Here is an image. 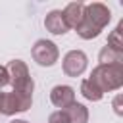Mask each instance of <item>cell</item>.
Wrapping results in <instances>:
<instances>
[{"instance_id":"6","label":"cell","mask_w":123,"mask_h":123,"mask_svg":"<svg viewBox=\"0 0 123 123\" xmlns=\"http://www.w3.org/2000/svg\"><path fill=\"white\" fill-rule=\"evenodd\" d=\"M86 62L88 60H86V54L85 52H81V50H69L63 56V63H62L63 73L67 77H79V75L85 73Z\"/></svg>"},{"instance_id":"15","label":"cell","mask_w":123,"mask_h":123,"mask_svg":"<svg viewBox=\"0 0 123 123\" xmlns=\"http://www.w3.org/2000/svg\"><path fill=\"white\" fill-rule=\"evenodd\" d=\"M6 85H10V73L6 65H0V88H4Z\"/></svg>"},{"instance_id":"12","label":"cell","mask_w":123,"mask_h":123,"mask_svg":"<svg viewBox=\"0 0 123 123\" xmlns=\"http://www.w3.org/2000/svg\"><path fill=\"white\" fill-rule=\"evenodd\" d=\"M106 46H110V48H113V50H117V52H123V19H121V21L117 23V27L110 33Z\"/></svg>"},{"instance_id":"2","label":"cell","mask_w":123,"mask_h":123,"mask_svg":"<svg viewBox=\"0 0 123 123\" xmlns=\"http://www.w3.org/2000/svg\"><path fill=\"white\" fill-rule=\"evenodd\" d=\"M88 81L104 94L123 86V65H96Z\"/></svg>"},{"instance_id":"5","label":"cell","mask_w":123,"mask_h":123,"mask_svg":"<svg viewBox=\"0 0 123 123\" xmlns=\"http://www.w3.org/2000/svg\"><path fill=\"white\" fill-rule=\"evenodd\" d=\"M31 56H33V60H35L38 65L50 67V65H54V63L58 62L60 50H58V46H56L52 40L40 38V40H37L35 46L31 48Z\"/></svg>"},{"instance_id":"11","label":"cell","mask_w":123,"mask_h":123,"mask_svg":"<svg viewBox=\"0 0 123 123\" xmlns=\"http://www.w3.org/2000/svg\"><path fill=\"white\" fill-rule=\"evenodd\" d=\"M98 62H100V65H123V52L104 46L98 54Z\"/></svg>"},{"instance_id":"3","label":"cell","mask_w":123,"mask_h":123,"mask_svg":"<svg viewBox=\"0 0 123 123\" xmlns=\"http://www.w3.org/2000/svg\"><path fill=\"white\" fill-rule=\"evenodd\" d=\"M8 73H10V85L13 86L15 92H27V94H33V88H35V81L29 73V67L25 62L21 60H12L8 65H6Z\"/></svg>"},{"instance_id":"13","label":"cell","mask_w":123,"mask_h":123,"mask_svg":"<svg viewBox=\"0 0 123 123\" xmlns=\"http://www.w3.org/2000/svg\"><path fill=\"white\" fill-rule=\"evenodd\" d=\"M81 94H83L86 100H90V102H98V100H102V96H104L88 79L81 81Z\"/></svg>"},{"instance_id":"7","label":"cell","mask_w":123,"mask_h":123,"mask_svg":"<svg viewBox=\"0 0 123 123\" xmlns=\"http://www.w3.org/2000/svg\"><path fill=\"white\" fill-rule=\"evenodd\" d=\"M50 102L56 108L63 110V108H67V106H71L75 102V90L69 85H56L50 90Z\"/></svg>"},{"instance_id":"8","label":"cell","mask_w":123,"mask_h":123,"mask_svg":"<svg viewBox=\"0 0 123 123\" xmlns=\"http://www.w3.org/2000/svg\"><path fill=\"white\" fill-rule=\"evenodd\" d=\"M83 13H85V4L83 2H69L62 10V17H63L67 29H77V25L83 19Z\"/></svg>"},{"instance_id":"14","label":"cell","mask_w":123,"mask_h":123,"mask_svg":"<svg viewBox=\"0 0 123 123\" xmlns=\"http://www.w3.org/2000/svg\"><path fill=\"white\" fill-rule=\"evenodd\" d=\"M48 123H69V119H67V115H65V111H63V110H58V111L50 113Z\"/></svg>"},{"instance_id":"10","label":"cell","mask_w":123,"mask_h":123,"mask_svg":"<svg viewBox=\"0 0 123 123\" xmlns=\"http://www.w3.org/2000/svg\"><path fill=\"white\" fill-rule=\"evenodd\" d=\"M63 111H65L69 123H86V121H88V110H86V106H83V104L73 102L71 106L63 108Z\"/></svg>"},{"instance_id":"1","label":"cell","mask_w":123,"mask_h":123,"mask_svg":"<svg viewBox=\"0 0 123 123\" xmlns=\"http://www.w3.org/2000/svg\"><path fill=\"white\" fill-rule=\"evenodd\" d=\"M111 19V12L106 4L102 2H92V4H86L85 6V13H83V19L81 23L77 25V35L85 40H90V38H96L102 29L110 23Z\"/></svg>"},{"instance_id":"16","label":"cell","mask_w":123,"mask_h":123,"mask_svg":"<svg viewBox=\"0 0 123 123\" xmlns=\"http://www.w3.org/2000/svg\"><path fill=\"white\" fill-rule=\"evenodd\" d=\"M113 108H115V113H117V115H121V113H123V110H121V94L113 100Z\"/></svg>"},{"instance_id":"4","label":"cell","mask_w":123,"mask_h":123,"mask_svg":"<svg viewBox=\"0 0 123 123\" xmlns=\"http://www.w3.org/2000/svg\"><path fill=\"white\" fill-rule=\"evenodd\" d=\"M33 104V94L27 92H0V113L13 115L19 111H27Z\"/></svg>"},{"instance_id":"9","label":"cell","mask_w":123,"mask_h":123,"mask_svg":"<svg viewBox=\"0 0 123 123\" xmlns=\"http://www.w3.org/2000/svg\"><path fill=\"white\" fill-rule=\"evenodd\" d=\"M44 27H46V31H50L52 35H65V33L69 31L67 25H65V21H63V17H62V10H52V12H48L46 17H44Z\"/></svg>"},{"instance_id":"17","label":"cell","mask_w":123,"mask_h":123,"mask_svg":"<svg viewBox=\"0 0 123 123\" xmlns=\"http://www.w3.org/2000/svg\"><path fill=\"white\" fill-rule=\"evenodd\" d=\"M10 123H29V121H25V119H13V121H10Z\"/></svg>"}]
</instances>
